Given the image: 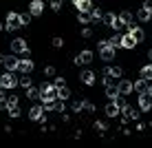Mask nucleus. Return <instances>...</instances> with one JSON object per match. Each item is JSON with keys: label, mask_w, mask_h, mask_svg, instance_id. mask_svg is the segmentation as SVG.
I'll list each match as a JSON object with an SVG mask.
<instances>
[{"label": "nucleus", "mask_w": 152, "mask_h": 148, "mask_svg": "<svg viewBox=\"0 0 152 148\" xmlns=\"http://www.w3.org/2000/svg\"><path fill=\"white\" fill-rule=\"evenodd\" d=\"M0 108H7V97L0 93Z\"/></svg>", "instance_id": "obj_42"}, {"label": "nucleus", "mask_w": 152, "mask_h": 148, "mask_svg": "<svg viewBox=\"0 0 152 148\" xmlns=\"http://www.w3.org/2000/svg\"><path fill=\"white\" fill-rule=\"evenodd\" d=\"M20 27H22V24H20V15L15 11H9L7 13V22H4V29H7V31H15Z\"/></svg>", "instance_id": "obj_5"}, {"label": "nucleus", "mask_w": 152, "mask_h": 148, "mask_svg": "<svg viewBox=\"0 0 152 148\" xmlns=\"http://www.w3.org/2000/svg\"><path fill=\"white\" fill-rule=\"evenodd\" d=\"M93 126H95V130H97V133H106V128H108V126L104 124V121H99V119H97Z\"/></svg>", "instance_id": "obj_33"}, {"label": "nucleus", "mask_w": 152, "mask_h": 148, "mask_svg": "<svg viewBox=\"0 0 152 148\" xmlns=\"http://www.w3.org/2000/svg\"><path fill=\"white\" fill-rule=\"evenodd\" d=\"M117 20V15L115 13H104V18H102V22L104 24H108V27H113V22Z\"/></svg>", "instance_id": "obj_29"}, {"label": "nucleus", "mask_w": 152, "mask_h": 148, "mask_svg": "<svg viewBox=\"0 0 152 148\" xmlns=\"http://www.w3.org/2000/svg\"><path fill=\"white\" fill-rule=\"evenodd\" d=\"M128 33L132 35V38L137 40V42H143V40H145V33H143V29H141L139 24H134V22H130V24H128Z\"/></svg>", "instance_id": "obj_8"}, {"label": "nucleus", "mask_w": 152, "mask_h": 148, "mask_svg": "<svg viewBox=\"0 0 152 148\" xmlns=\"http://www.w3.org/2000/svg\"><path fill=\"white\" fill-rule=\"evenodd\" d=\"M117 88H119V95H126V97L134 91L132 80H121V77H119V82H117Z\"/></svg>", "instance_id": "obj_7"}, {"label": "nucleus", "mask_w": 152, "mask_h": 148, "mask_svg": "<svg viewBox=\"0 0 152 148\" xmlns=\"http://www.w3.org/2000/svg\"><path fill=\"white\" fill-rule=\"evenodd\" d=\"M132 86H134V91H137V93H145V91H148V80L139 77L137 82H132Z\"/></svg>", "instance_id": "obj_17"}, {"label": "nucleus", "mask_w": 152, "mask_h": 148, "mask_svg": "<svg viewBox=\"0 0 152 148\" xmlns=\"http://www.w3.org/2000/svg\"><path fill=\"white\" fill-rule=\"evenodd\" d=\"M148 57H150V62H152V49H150V51H148Z\"/></svg>", "instance_id": "obj_45"}, {"label": "nucleus", "mask_w": 152, "mask_h": 148, "mask_svg": "<svg viewBox=\"0 0 152 148\" xmlns=\"http://www.w3.org/2000/svg\"><path fill=\"white\" fill-rule=\"evenodd\" d=\"M84 110H86V113H95V104H93V102H86V104H84Z\"/></svg>", "instance_id": "obj_38"}, {"label": "nucleus", "mask_w": 152, "mask_h": 148, "mask_svg": "<svg viewBox=\"0 0 152 148\" xmlns=\"http://www.w3.org/2000/svg\"><path fill=\"white\" fill-rule=\"evenodd\" d=\"M82 35H84V38H91V35H93V29L84 24V29H82Z\"/></svg>", "instance_id": "obj_39"}, {"label": "nucleus", "mask_w": 152, "mask_h": 148, "mask_svg": "<svg viewBox=\"0 0 152 148\" xmlns=\"http://www.w3.org/2000/svg\"><path fill=\"white\" fill-rule=\"evenodd\" d=\"M119 20H121L124 24H130V22H132V20H134V13L126 9V11H121V13H119Z\"/></svg>", "instance_id": "obj_23"}, {"label": "nucleus", "mask_w": 152, "mask_h": 148, "mask_svg": "<svg viewBox=\"0 0 152 148\" xmlns=\"http://www.w3.org/2000/svg\"><path fill=\"white\" fill-rule=\"evenodd\" d=\"M57 97H60V99H69L71 97V91H69L66 84H60V86H57Z\"/></svg>", "instance_id": "obj_22"}, {"label": "nucleus", "mask_w": 152, "mask_h": 148, "mask_svg": "<svg viewBox=\"0 0 152 148\" xmlns=\"http://www.w3.org/2000/svg\"><path fill=\"white\" fill-rule=\"evenodd\" d=\"M77 20H80L82 24H91L93 20H91V11H80L77 13Z\"/></svg>", "instance_id": "obj_25"}, {"label": "nucleus", "mask_w": 152, "mask_h": 148, "mask_svg": "<svg viewBox=\"0 0 152 148\" xmlns=\"http://www.w3.org/2000/svg\"><path fill=\"white\" fill-rule=\"evenodd\" d=\"M29 22H31V13H20V24H22V27H27Z\"/></svg>", "instance_id": "obj_34"}, {"label": "nucleus", "mask_w": 152, "mask_h": 148, "mask_svg": "<svg viewBox=\"0 0 152 148\" xmlns=\"http://www.w3.org/2000/svg\"><path fill=\"white\" fill-rule=\"evenodd\" d=\"M0 64H2V55H0Z\"/></svg>", "instance_id": "obj_48"}, {"label": "nucleus", "mask_w": 152, "mask_h": 148, "mask_svg": "<svg viewBox=\"0 0 152 148\" xmlns=\"http://www.w3.org/2000/svg\"><path fill=\"white\" fill-rule=\"evenodd\" d=\"M150 22H152V18H150Z\"/></svg>", "instance_id": "obj_50"}, {"label": "nucleus", "mask_w": 152, "mask_h": 148, "mask_svg": "<svg viewBox=\"0 0 152 148\" xmlns=\"http://www.w3.org/2000/svg\"><path fill=\"white\" fill-rule=\"evenodd\" d=\"M57 97V86L55 84H42L40 86V99H55Z\"/></svg>", "instance_id": "obj_3"}, {"label": "nucleus", "mask_w": 152, "mask_h": 148, "mask_svg": "<svg viewBox=\"0 0 152 148\" xmlns=\"http://www.w3.org/2000/svg\"><path fill=\"white\" fill-rule=\"evenodd\" d=\"M11 53H15V55H24V57H27V55H29L27 42H24L22 38H13V42H11Z\"/></svg>", "instance_id": "obj_2"}, {"label": "nucleus", "mask_w": 152, "mask_h": 148, "mask_svg": "<svg viewBox=\"0 0 152 148\" xmlns=\"http://www.w3.org/2000/svg\"><path fill=\"white\" fill-rule=\"evenodd\" d=\"M49 4H51L53 11H60V9H62V0H49Z\"/></svg>", "instance_id": "obj_37"}, {"label": "nucleus", "mask_w": 152, "mask_h": 148, "mask_svg": "<svg viewBox=\"0 0 152 148\" xmlns=\"http://www.w3.org/2000/svg\"><path fill=\"white\" fill-rule=\"evenodd\" d=\"M84 104H86V99H75L71 106H73V110H75V113H80V110H84Z\"/></svg>", "instance_id": "obj_31"}, {"label": "nucleus", "mask_w": 152, "mask_h": 148, "mask_svg": "<svg viewBox=\"0 0 152 148\" xmlns=\"http://www.w3.org/2000/svg\"><path fill=\"white\" fill-rule=\"evenodd\" d=\"M0 31H4V24H0Z\"/></svg>", "instance_id": "obj_47"}, {"label": "nucleus", "mask_w": 152, "mask_h": 148, "mask_svg": "<svg viewBox=\"0 0 152 148\" xmlns=\"http://www.w3.org/2000/svg\"><path fill=\"white\" fill-rule=\"evenodd\" d=\"M44 106L42 104H33V106L29 108V117H31V121H42L44 119Z\"/></svg>", "instance_id": "obj_6"}, {"label": "nucleus", "mask_w": 152, "mask_h": 148, "mask_svg": "<svg viewBox=\"0 0 152 148\" xmlns=\"http://www.w3.org/2000/svg\"><path fill=\"white\" fill-rule=\"evenodd\" d=\"M27 99H40V88L27 86Z\"/></svg>", "instance_id": "obj_26"}, {"label": "nucleus", "mask_w": 152, "mask_h": 148, "mask_svg": "<svg viewBox=\"0 0 152 148\" xmlns=\"http://www.w3.org/2000/svg\"><path fill=\"white\" fill-rule=\"evenodd\" d=\"M97 51H99V57L104 62H113L115 60V49L108 44V40H99L97 42Z\"/></svg>", "instance_id": "obj_1"}, {"label": "nucleus", "mask_w": 152, "mask_h": 148, "mask_svg": "<svg viewBox=\"0 0 152 148\" xmlns=\"http://www.w3.org/2000/svg\"><path fill=\"white\" fill-rule=\"evenodd\" d=\"M150 18H152V13L148 11V9L141 7L139 11H137V20H139V22H150Z\"/></svg>", "instance_id": "obj_21"}, {"label": "nucleus", "mask_w": 152, "mask_h": 148, "mask_svg": "<svg viewBox=\"0 0 152 148\" xmlns=\"http://www.w3.org/2000/svg\"><path fill=\"white\" fill-rule=\"evenodd\" d=\"M73 2H75V0H73Z\"/></svg>", "instance_id": "obj_51"}, {"label": "nucleus", "mask_w": 152, "mask_h": 148, "mask_svg": "<svg viewBox=\"0 0 152 148\" xmlns=\"http://www.w3.org/2000/svg\"><path fill=\"white\" fill-rule=\"evenodd\" d=\"M2 64H4L7 71H18V57H15V53L4 55V57H2Z\"/></svg>", "instance_id": "obj_9"}, {"label": "nucleus", "mask_w": 152, "mask_h": 148, "mask_svg": "<svg viewBox=\"0 0 152 148\" xmlns=\"http://www.w3.org/2000/svg\"><path fill=\"white\" fill-rule=\"evenodd\" d=\"M113 29H115V31H117V33H121V31H124V29H128V24H124V22H121V20H119V18H117V20H115V22H113Z\"/></svg>", "instance_id": "obj_30"}, {"label": "nucleus", "mask_w": 152, "mask_h": 148, "mask_svg": "<svg viewBox=\"0 0 152 148\" xmlns=\"http://www.w3.org/2000/svg\"><path fill=\"white\" fill-rule=\"evenodd\" d=\"M93 62V51L84 49L80 55H75V64H91Z\"/></svg>", "instance_id": "obj_11"}, {"label": "nucleus", "mask_w": 152, "mask_h": 148, "mask_svg": "<svg viewBox=\"0 0 152 148\" xmlns=\"http://www.w3.org/2000/svg\"><path fill=\"white\" fill-rule=\"evenodd\" d=\"M53 84H55V86H60V84H64V77H55V82H53Z\"/></svg>", "instance_id": "obj_44"}, {"label": "nucleus", "mask_w": 152, "mask_h": 148, "mask_svg": "<svg viewBox=\"0 0 152 148\" xmlns=\"http://www.w3.org/2000/svg\"><path fill=\"white\" fill-rule=\"evenodd\" d=\"M121 46L124 49H134V46H137V40L130 33H126V35H121Z\"/></svg>", "instance_id": "obj_16"}, {"label": "nucleus", "mask_w": 152, "mask_h": 148, "mask_svg": "<svg viewBox=\"0 0 152 148\" xmlns=\"http://www.w3.org/2000/svg\"><path fill=\"white\" fill-rule=\"evenodd\" d=\"M108 44L113 46V49H117V46H121V33H115L110 40H108Z\"/></svg>", "instance_id": "obj_28"}, {"label": "nucleus", "mask_w": 152, "mask_h": 148, "mask_svg": "<svg viewBox=\"0 0 152 148\" xmlns=\"http://www.w3.org/2000/svg\"><path fill=\"white\" fill-rule=\"evenodd\" d=\"M51 44H53L55 49H62V44H64V40H62V38H53V42H51Z\"/></svg>", "instance_id": "obj_41"}, {"label": "nucleus", "mask_w": 152, "mask_h": 148, "mask_svg": "<svg viewBox=\"0 0 152 148\" xmlns=\"http://www.w3.org/2000/svg\"><path fill=\"white\" fill-rule=\"evenodd\" d=\"M18 71H22V73H31V71H33V62H31L29 57H24V60H18Z\"/></svg>", "instance_id": "obj_14"}, {"label": "nucleus", "mask_w": 152, "mask_h": 148, "mask_svg": "<svg viewBox=\"0 0 152 148\" xmlns=\"http://www.w3.org/2000/svg\"><path fill=\"white\" fill-rule=\"evenodd\" d=\"M44 75H46V77H53V75H55V66H53V64H46V66H44Z\"/></svg>", "instance_id": "obj_35"}, {"label": "nucleus", "mask_w": 152, "mask_h": 148, "mask_svg": "<svg viewBox=\"0 0 152 148\" xmlns=\"http://www.w3.org/2000/svg\"><path fill=\"white\" fill-rule=\"evenodd\" d=\"M139 77H143V80L152 82V64H145V66H141V71H139Z\"/></svg>", "instance_id": "obj_20"}, {"label": "nucleus", "mask_w": 152, "mask_h": 148, "mask_svg": "<svg viewBox=\"0 0 152 148\" xmlns=\"http://www.w3.org/2000/svg\"><path fill=\"white\" fill-rule=\"evenodd\" d=\"M7 110H9V115H11V117H20V108H18V104H15V106H7Z\"/></svg>", "instance_id": "obj_36"}, {"label": "nucleus", "mask_w": 152, "mask_h": 148, "mask_svg": "<svg viewBox=\"0 0 152 148\" xmlns=\"http://www.w3.org/2000/svg\"><path fill=\"white\" fill-rule=\"evenodd\" d=\"M75 7H77V11H91L93 2L91 0H75Z\"/></svg>", "instance_id": "obj_18"}, {"label": "nucleus", "mask_w": 152, "mask_h": 148, "mask_svg": "<svg viewBox=\"0 0 152 148\" xmlns=\"http://www.w3.org/2000/svg\"><path fill=\"white\" fill-rule=\"evenodd\" d=\"M2 91H4V88H2V86H0V93H2Z\"/></svg>", "instance_id": "obj_49"}, {"label": "nucleus", "mask_w": 152, "mask_h": 148, "mask_svg": "<svg viewBox=\"0 0 152 148\" xmlns=\"http://www.w3.org/2000/svg\"><path fill=\"white\" fill-rule=\"evenodd\" d=\"M117 95H119V88H117V84H106V97L108 99H115V97H117Z\"/></svg>", "instance_id": "obj_19"}, {"label": "nucleus", "mask_w": 152, "mask_h": 148, "mask_svg": "<svg viewBox=\"0 0 152 148\" xmlns=\"http://www.w3.org/2000/svg\"><path fill=\"white\" fill-rule=\"evenodd\" d=\"M0 86L2 88H15L18 86V77L13 75V71H7L4 75H0Z\"/></svg>", "instance_id": "obj_4"}, {"label": "nucleus", "mask_w": 152, "mask_h": 148, "mask_svg": "<svg viewBox=\"0 0 152 148\" xmlns=\"http://www.w3.org/2000/svg\"><path fill=\"white\" fill-rule=\"evenodd\" d=\"M119 110H121V108L117 106L115 99H110V104H106V115H108V117H119Z\"/></svg>", "instance_id": "obj_15"}, {"label": "nucleus", "mask_w": 152, "mask_h": 148, "mask_svg": "<svg viewBox=\"0 0 152 148\" xmlns=\"http://www.w3.org/2000/svg\"><path fill=\"white\" fill-rule=\"evenodd\" d=\"M148 93H150V97H152V86H148Z\"/></svg>", "instance_id": "obj_46"}, {"label": "nucleus", "mask_w": 152, "mask_h": 148, "mask_svg": "<svg viewBox=\"0 0 152 148\" xmlns=\"http://www.w3.org/2000/svg\"><path fill=\"white\" fill-rule=\"evenodd\" d=\"M102 18H104V13H102V9H97V7H93L91 9V20H93V22H102Z\"/></svg>", "instance_id": "obj_24"}, {"label": "nucleus", "mask_w": 152, "mask_h": 148, "mask_svg": "<svg viewBox=\"0 0 152 148\" xmlns=\"http://www.w3.org/2000/svg\"><path fill=\"white\" fill-rule=\"evenodd\" d=\"M143 9H148V11L152 13V0H145V2H143Z\"/></svg>", "instance_id": "obj_43"}, {"label": "nucleus", "mask_w": 152, "mask_h": 148, "mask_svg": "<svg viewBox=\"0 0 152 148\" xmlns=\"http://www.w3.org/2000/svg\"><path fill=\"white\" fill-rule=\"evenodd\" d=\"M18 84H20V86H24V88L31 86V77H29V73H22V77L18 80Z\"/></svg>", "instance_id": "obj_32"}, {"label": "nucleus", "mask_w": 152, "mask_h": 148, "mask_svg": "<svg viewBox=\"0 0 152 148\" xmlns=\"http://www.w3.org/2000/svg\"><path fill=\"white\" fill-rule=\"evenodd\" d=\"M29 11H31V15H42V11H44V2L42 0H31V4H29Z\"/></svg>", "instance_id": "obj_13"}, {"label": "nucleus", "mask_w": 152, "mask_h": 148, "mask_svg": "<svg viewBox=\"0 0 152 148\" xmlns=\"http://www.w3.org/2000/svg\"><path fill=\"white\" fill-rule=\"evenodd\" d=\"M80 80L86 84V86H93V84H95V73H93L91 68H84V71L80 73Z\"/></svg>", "instance_id": "obj_12"}, {"label": "nucleus", "mask_w": 152, "mask_h": 148, "mask_svg": "<svg viewBox=\"0 0 152 148\" xmlns=\"http://www.w3.org/2000/svg\"><path fill=\"white\" fill-rule=\"evenodd\" d=\"M106 73H108L110 77H117V80H119V77H121V66H108Z\"/></svg>", "instance_id": "obj_27"}, {"label": "nucleus", "mask_w": 152, "mask_h": 148, "mask_svg": "<svg viewBox=\"0 0 152 148\" xmlns=\"http://www.w3.org/2000/svg\"><path fill=\"white\" fill-rule=\"evenodd\" d=\"M139 108H141V110H150V108H152V97H150L148 91H145V93H139Z\"/></svg>", "instance_id": "obj_10"}, {"label": "nucleus", "mask_w": 152, "mask_h": 148, "mask_svg": "<svg viewBox=\"0 0 152 148\" xmlns=\"http://www.w3.org/2000/svg\"><path fill=\"white\" fill-rule=\"evenodd\" d=\"M18 102H20V99L15 97V95H11V97H7V106H15Z\"/></svg>", "instance_id": "obj_40"}]
</instances>
